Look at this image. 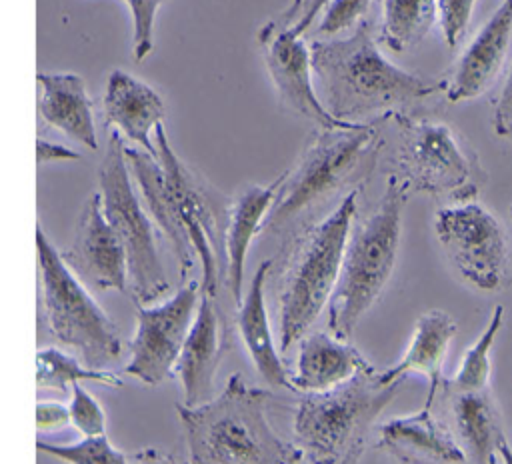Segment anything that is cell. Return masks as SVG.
<instances>
[{
  "label": "cell",
  "instance_id": "cell-7",
  "mask_svg": "<svg viewBox=\"0 0 512 464\" xmlns=\"http://www.w3.org/2000/svg\"><path fill=\"white\" fill-rule=\"evenodd\" d=\"M36 258L40 312L48 332L72 348L86 366L108 370L122 354L120 332L40 224L36 226Z\"/></svg>",
  "mask_w": 512,
  "mask_h": 464
},
{
  "label": "cell",
  "instance_id": "cell-35",
  "mask_svg": "<svg viewBox=\"0 0 512 464\" xmlns=\"http://www.w3.org/2000/svg\"><path fill=\"white\" fill-rule=\"evenodd\" d=\"M72 422L70 408L56 400H40L36 404V426L40 432L60 430Z\"/></svg>",
  "mask_w": 512,
  "mask_h": 464
},
{
  "label": "cell",
  "instance_id": "cell-4",
  "mask_svg": "<svg viewBox=\"0 0 512 464\" xmlns=\"http://www.w3.org/2000/svg\"><path fill=\"white\" fill-rule=\"evenodd\" d=\"M358 192L360 188L348 190L328 216L304 228L290 244L278 280L280 354L308 334L332 298L356 216Z\"/></svg>",
  "mask_w": 512,
  "mask_h": 464
},
{
  "label": "cell",
  "instance_id": "cell-9",
  "mask_svg": "<svg viewBox=\"0 0 512 464\" xmlns=\"http://www.w3.org/2000/svg\"><path fill=\"white\" fill-rule=\"evenodd\" d=\"M122 134L112 128L98 166L102 208L120 236L128 258V290L134 304H150L168 290V278L156 242V224L150 218L126 162Z\"/></svg>",
  "mask_w": 512,
  "mask_h": 464
},
{
  "label": "cell",
  "instance_id": "cell-32",
  "mask_svg": "<svg viewBox=\"0 0 512 464\" xmlns=\"http://www.w3.org/2000/svg\"><path fill=\"white\" fill-rule=\"evenodd\" d=\"M70 418L76 430L82 436H102L106 434V412L98 398H94L82 382H76L72 386V400L68 404Z\"/></svg>",
  "mask_w": 512,
  "mask_h": 464
},
{
  "label": "cell",
  "instance_id": "cell-26",
  "mask_svg": "<svg viewBox=\"0 0 512 464\" xmlns=\"http://www.w3.org/2000/svg\"><path fill=\"white\" fill-rule=\"evenodd\" d=\"M438 20V0H382L380 40L392 52L418 46Z\"/></svg>",
  "mask_w": 512,
  "mask_h": 464
},
{
  "label": "cell",
  "instance_id": "cell-34",
  "mask_svg": "<svg viewBox=\"0 0 512 464\" xmlns=\"http://www.w3.org/2000/svg\"><path fill=\"white\" fill-rule=\"evenodd\" d=\"M326 4L328 0H294L278 20L284 26H288L294 34L304 36Z\"/></svg>",
  "mask_w": 512,
  "mask_h": 464
},
{
  "label": "cell",
  "instance_id": "cell-5",
  "mask_svg": "<svg viewBox=\"0 0 512 464\" xmlns=\"http://www.w3.org/2000/svg\"><path fill=\"white\" fill-rule=\"evenodd\" d=\"M408 196L406 184L396 174H390L376 208L350 228L340 276L326 306L328 330L340 340H350L354 328L382 296L394 272Z\"/></svg>",
  "mask_w": 512,
  "mask_h": 464
},
{
  "label": "cell",
  "instance_id": "cell-24",
  "mask_svg": "<svg viewBox=\"0 0 512 464\" xmlns=\"http://www.w3.org/2000/svg\"><path fill=\"white\" fill-rule=\"evenodd\" d=\"M272 268V260L266 258L258 264L246 294L242 296L236 312V328L242 344L258 370V374L270 386L290 388V374L286 372L280 354L274 346V336L266 308V278Z\"/></svg>",
  "mask_w": 512,
  "mask_h": 464
},
{
  "label": "cell",
  "instance_id": "cell-30",
  "mask_svg": "<svg viewBox=\"0 0 512 464\" xmlns=\"http://www.w3.org/2000/svg\"><path fill=\"white\" fill-rule=\"evenodd\" d=\"M372 2L374 0H328L322 8L316 34L336 38L348 30H356L364 22V14L370 10Z\"/></svg>",
  "mask_w": 512,
  "mask_h": 464
},
{
  "label": "cell",
  "instance_id": "cell-10",
  "mask_svg": "<svg viewBox=\"0 0 512 464\" xmlns=\"http://www.w3.org/2000/svg\"><path fill=\"white\" fill-rule=\"evenodd\" d=\"M436 238L456 274L480 292H500L510 280V246L498 218L478 202L442 206Z\"/></svg>",
  "mask_w": 512,
  "mask_h": 464
},
{
  "label": "cell",
  "instance_id": "cell-8",
  "mask_svg": "<svg viewBox=\"0 0 512 464\" xmlns=\"http://www.w3.org/2000/svg\"><path fill=\"white\" fill-rule=\"evenodd\" d=\"M398 128L396 176L410 192L448 198L452 204L472 202L486 182L476 152L444 122L388 116Z\"/></svg>",
  "mask_w": 512,
  "mask_h": 464
},
{
  "label": "cell",
  "instance_id": "cell-23",
  "mask_svg": "<svg viewBox=\"0 0 512 464\" xmlns=\"http://www.w3.org/2000/svg\"><path fill=\"white\" fill-rule=\"evenodd\" d=\"M282 176L272 184L246 186L230 204L228 220L224 228V260H226V284L236 304H240L244 266L248 250L254 238L264 230L266 216L278 194Z\"/></svg>",
  "mask_w": 512,
  "mask_h": 464
},
{
  "label": "cell",
  "instance_id": "cell-31",
  "mask_svg": "<svg viewBox=\"0 0 512 464\" xmlns=\"http://www.w3.org/2000/svg\"><path fill=\"white\" fill-rule=\"evenodd\" d=\"M132 16V54L142 62L154 48V22L166 0H122Z\"/></svg>",
  "mask_w": 512,
  "mask_h": 464
},
{
  "label": "cell",
  "instance_id": "cell-29",
  "mask_svg": "<svg viewBox=\"0 0 512 464\" xmlns=\"http://www.w3.org/2000/svg\"><path fill=\"white\" fill-rule=\"evenodd\" d=\"M36 448L66 464H128V456L118 450L106 434L84 436L72 444H52L38 440Z\"/></svg>",
  "mask_w": 512,
  "mask_h": 464
},
{
  "label": "cell",
  "instance_id": "cell-2",
  "mask_svg": "<svg viewBox=\"0 0 512 464\" xmlns=\"http://www.w3.org/2000/svg\"><path fill=\"white\" fill-rule=\"evenodd\" d=\"M268 402V390L234 372L216 398L198 406L178 404L186 464H300V446L272 428Z\"/></svg>",
  "mask_w": 512,
  "mask_h": 464
},
{
  "label": "cell",
  "instance_id": "cell-1",
  "mask_svg": "<svg viewBox=\"0 0 512 464\" xmlns=\"http://www.w3.org/2000/svg\"><path fill=\"white\" fill-rule=\"evenodd\" d=\"M312 70L326 110L352 124H366L376 114L390 116L436 92L446 80H430L390 62L372 40L364 20L354 32L310 42Z\"/></svg>",
  "mask_w": 512,
  "mask_h": 464
},
{
  "label": "cell",
  "instance_id": "cell-18",
  "mask_svg": "<svg viewBox=\"0 0 512 464\" xmlns=\"http://www.w3.org/2000/svg\"><path fill=\"white\" fill-rule=\"evenodd\" d=\"M512 34V0H502L458 58L446 80V98L464 102L480 96L500 72Z\"/></svg>",
  "mask_w": 512,
  "mask_h": 464
},
{
  "label": "cell",
  "instance_id": "cell-38",
  "mask_svg": "<svg viewBox=\"0 0 512 464\" xmlns=\"http://www.w3.org/2000/svg\"><path fill=\"white\" fill-rule=\"evenodd\" d=\"M128 464H176V460L158 448H140L128 456Z\"/></svg>",
  "mask_w": 512,
  "mask_h": 464
},
{
  "label": "cell",
  "instance_id": "cell-19",
  "mask_svg": "<svg viewBox=\"0 0 512 464\" xmlns=\"http://www.w3.org/2000/svg\"><path fill=\"white\" fill-rule=\"evenodd\" d=\"M124 152H126V162L130 168L132 180L136 184V190L150 218L154 220L156 228L170 242L174 256L180 264V278H186V274L198 260L190 244V238L180 222L176 200H174L170 182L166 178V172L158 156H152L150 152L138 146H126Z\"/></svg>",
  "mask_w": 512,
  "mask_h": 464
},
{
  "label": "cell",
  "instance_id": "cell-28",
  "mask_svg": "<svg viewBox=\"0 0 512 464\" xmlns=\"http://www.w3.org/2000/svg\"><path fill=\"white\" fill-rule=\"evenodd\" d=\"M504 324V306H494L482 334L476 342L464 352L456 374L452 378H444L440 390H458V392H474L486 390L490 384V352L496 342L498 332Z\"/></svg>",
  "mask_w": 512,
  "mask_h": 464
},
{
  "label": "cell",
  "instance_id": "cell-20",
  "mask_svg": "<svg viewBox=\"0 0 512 464\" xmlns=\"http://www.w3.org/2000/svg\"><path fill=\"white\" fill-rule=\"evenodd\" d=\"M456 332V320L448 312L438 308L422 312L414 324L402 358L380 370V380L384 384H402L410 374H420L428 380V394L424 402L432 404L442 386V366Z\"/></svg>",
  "mask_w": 512,
  "mask_h": 464
},
{
  "label": "cell",
  "instance_id": "cell-16",
  "mask_svg": "<svg viewBox=\"0 0 512 464\" xmlns=\"http://www.w3.org/2000/svg\"><path fill=\"white\" fill-rule=\"evenodd\" d=\"M376 448L386 452L396 464H462L466 452L432 414V404L424 402L418 412L394 416L378 428Z\"/></svg>",
  "mask_w": 512,
  "mask_h": 464
},
{
  "label": "cell",
  "instance_id": "cell-39",
  "mask_svg": "<svg viewBox=\"0 0 512 464\" xmlns=\"http://www.w3.org/2000/svg\"><path fill=\"white\" fill-rule=\"evenodd\" d=\"M498 454H500V464H512V448H510L508 440H504V442L500 444Z\"/></svg>",
  "mask_w": 512,
  "mask_h": 464
},
{
  "label": "cell",
  "instance_id": "cell-27",
  "mask_svg": "<svg viewBox=\"0 0 512 464\" xmlns=\"http://www.w3.org/2000/svg\"><path fill=\"white\" fill-rule=\"evenodd\" d=\"M98 382L102 386H122V378L112 370H98L86 366L80 358L54 348L46 346L36 352V384L38 388H48L56 392H66L76 382Z\"/></svg>",
  "mask_w": 512,
  "mask_h": 464
},
{
  "label": "cell",
  "instance_id": "cell-22",
  "mask_svg": "<svg viewBox=\"0 0 512 464\" xmlns=\"http://www.w3.org/2000/svg\"><path fill=\"white\" fill-rule=\"evenodd\" d=\"M448 402L454 434L474 464H500V444L506 440L500 410L486 390H440Z\"/></svg>",
  "mask_w": 512,
  "mask_h": 464
},
{
  "label": "cell",
  "instance_id": "cell-40",
  "mask_svg": "<svg viewBox=\"0 0 512 464\" xmlns=\"http://www.w3.org/2000/svg\"><path fill=\"white\" fill-rule=\"evenodd\" d=\"M510 218H512V204H510Z\"/></svg>",
  "mask_w": 512,
  "mask_h": 464
},
{
  "label": "cell",
  "instance_id": "cell-25",
  "mask_svg": "<svg viewBox=\"0 0 512 464\" xmlns=\"http://www.w3.org/2000/svg\"><path fill=\"white\" fill-rule=\"evenodd\" d=\"M368 360L360 350L328 332H308L300 340L296 372L290 374V390L324 392L352 378Z\"/></svg>",
  "mask_w": 512,
  "mask_h": 464
},
{
  "label": "cell",
  "instance_id": "cell-11",
  "mask_svg": "<svg viewBox=\"0 0 512 464\" xmlns=\"http://www.w3.org/2000/svg\"><path fill=\"white\" fill-rule=\"evenodd\" d=\"M200 294L202 284L188 280L160 304H136V332L130 340L126 374L148 386H158L172 376L194 324Z\"/></svg>",
  "mask_w": 512,
  "mask_h": 464
},
{
  "label": "cell",
  "instance_id": "cell-12",
  "mask_svg": "<svg viewBox=\"0 0 512 464\" xmlns=\"http://www.w3.org/2000/svg\"><path fill=\"white\" fill-rule=\"evenodd\" d=\"M256 38L266 70L286 110L318 124V128L352 126V122H342L326 110L314 80L310 44L304 42V36L294 34L280 20H270L258 30Z\"/></svg>",
  "mask_w": 512,
  "mask_h": 464
},
{
  "label": "cell",
  "instance_id": "cell-13",
  "mask_svg": "<svg viewBox=\"0 0 512 464\" xmlns=\"http://www.w3.org/2000/svg\"><path fill=\"white\" fill-rule=\"evenodd\" d=\"M154 142L158 148V160L166 172L176 200L180 222L190 238L196 260L200 264L202 292L216 296L224 238H220V226L214 206L200 180L172 150L164 124L156 126Z\"/></svg>",
  "mask_w": 512,
  "mask_h": 464
},
{
  "label": "cell",
  "instance_id": "cell-36",
  "mask_svg": "<svg viewBox=\"0 0 512 464\" xmlns=\"http://www.w3.org/2000/svg\"><path fill=\"white\" fill-rule=\"evenodd\" d=\"M494 130L500 138L512 142V68L494 104Z\"/></svg>",
  "mask_w": 512,
  "mask_h": 464
},
{
  "label": "cell",
  "instance_id": "cell-17",
  "mask_svg": "<svg viewBox=\"0 0 512 464\" xmlns=\"http://www.w3.org/2000/svg\"><path fill=\"white\" fill-rule=\"evenodd\" d=\"M104 116L106 122L138 148L158 156L152 132L162 124L166 114L164 98L138 76L116 68L108 74L104 86Z\"/></svg>",
  "mask_w": 512,
  "mask_h": 464
},
{
  "label": "cell",
  "instance_id": "cell-3",
  "mask_svg": "<svg viewBox=\"0 0 512 464\" xmlns=\"http://www.w3.org/2000/svg\"><path fill=\"white\" fill-rule=\"evenodd\" d=\"M380 148L382 136L372 122L318 128L294 166L280 174V188L262 232H284L338 190L360 188L372 174Z\"/></svg>",
  "mask_w": 512,
  "mask_h": 464
},
{
  "label": "cell",
  "instance_id": "cell-37",
  "mask_svg": "<svg viewBox=\"0 0 512 464\" xmlns=\"http://www.w3.org/2000/svg\"><path fill=\"white\" fill-rule=\"evenodd\" d=\"M80 154L64 144L50 142L44 138L36 140V162L46 164V162H60V160H78Z\"/></svg>",
  "mask_w": 512,
  "mask_h": 464
},
{
  "label": "cell",
  "instance_id": "cell-33",
  "mask_svg": "<svg viewBox=\"0 0 512 464\" xmlns=\"http://www.w3.org/2000/svg\"><path fill=\"white\" fill-rule=\"evenodd\" d=\"M476 0H438V22L448 48H456L464 36Z\"/></svg>",
  "mask_w": 512,
  "mask_h": 464
},
{
  "label": "cell",
  "instance_id": "cell-21",
  "mask_svg": "<svg viewBox=\"0 0 512 464\" xmlns=\"http://www.w3.org/2000/svg\"><path fill=\"white\" fill-rule=\"evenodd\" d=\"M36 84L42 120L90 150H96L94 106L84 80L74 72H38Z\"/></svg>",
  "mask_w": 512,
  "mask_h": 464
},
{
  "label": "cell",
  "instance_id": "cell-14",
  "mask_svg": "<svg viewBox=\"0 0 512 464\" xmlns=\"http://www.w3.org/2000/svg\"><path fill=\"white\" fill-rule=\"evenodd\" d=\"M66 264L98 290L128 292V258L124 244L108 222L102 196L94 190L82 204L72 242L62 250Z\"/></svg>",
  "mask_w": 512,
  "mask_h": 464
},
{
  "label": "cell",
  "instance_id": "cell-6",
  "mask_svg": "<svg viewBox=\"0 0 512 464\" xmlns=\"http://www.w3.org/2000/svg\"><path fill=\"white\" fill-rule=\"evenodd\" d=\"M384 384L370 362L346 382L300 398L294 434L308 464H358L380 412L400 392Z\"/></svg>",
  "mask_w": 512,
  "mask_h": 464
},
{
  "label": "cell",
  "instance_id": "cell-15",
  "mask_svg": "<svg viewBox=\"0 0 512 464\" xmlns=\"http://www.w3.org/2000/svg\"><path fill=\"white\" fill-rule=\"evenodd\" d=\"M226 350L228 328L214 304V296L202 292L194 324L176 364L186 406H198L210 400L214 378Z\"/></svg>",
  "mask_w": 512,
  "mask_h": 464
}]
</instances>
